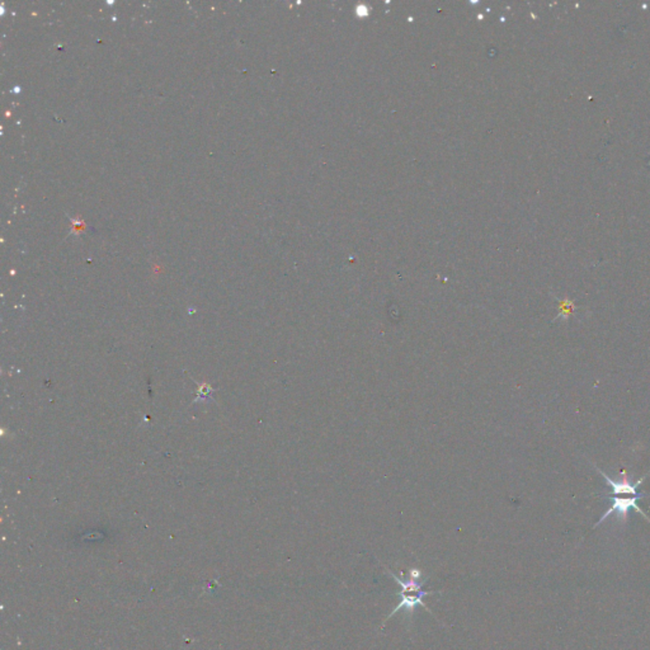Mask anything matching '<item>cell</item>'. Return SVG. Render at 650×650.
Returning a JSON list of instances; mask_svg holds the SVG:
<instances>
[{
    "mask_svg": "<svg viewBox=\"0 0 650 650\" xmlns=\"http://www.w3.org/2000/svg\"><path fill=\"white\" fill-rule=\"evenodd\" d=\"M644 496H645L644 494H640V496H629V498H618V496H615V498H614V503H612V505H611V508H609V510H607V512L605 513V514L602 516L601 520L598 521V522L596 523V526H594V527H597L598 525H601L602 522L606 520V518L609 517V514H612V513L615 512H618V517H620L621 520L626 521V518H627V512H629V510H630V508H634V510H636L638 512L640 513V514H642V516H644L647 520L650 521L649 518L647 517V514L642 512V508H640V507L638 505V503H636L639 499H642V498H644Z\"/></svg>",
    "mask_w": 650,
    "mask_h": 650,
    "instance_id": "7a4b0ae2",
    "label": "cell"
},
{
    "mask_svg": "<svg viewBox=\"0 0 650 650\" xmlns=\"http://www.w3.org/2000/svg\"><path fill=\"white\" fill-rule=\"evenodd\" d=\"M390 576L400 585V592L398 594L399 597H400V602H399V605L395 607V609L391 612L389 618L394 616L401 609H406L409 614L415 612L418 606H422L424 609L430 611L427 609V606L424 605L423 598L426 596H432L436 592H430V591L423 589L424 580H421V572L418 569H409L408 576H404L401 573V577H399L395 573H391V572Z\"/></svg>",
    "mask_w": 650,
    "mask_h": 650,
    "instance_id": "6da1fadb",
    "label": "cell"
},
{
    "mask_svg": "<svg viewBox=\"0 0 650 650\" xmlns=\"http://www.w3.org/2000/svg\"><path fill=\"white\" fill-rule=\"evenodd\" d=\"M596 469H597V468H596ZM597 470H598V472L601 474L602 476L606 479L609 487L612 488L614 494H616V496H618V494H620V496H621V494H629V496H639L636 489L642 484L644 478H642L639 481H636L635 484H631V483L627 480V475H626L625 472H621V476H622L621 479L618 480V481H615V480L611 479L609 475H606L605 472H601L600 469H597Z\"/></svg>",
    "mask_w": 650,
    "mask_h": 650,
    "instance_id": "3957f363",
    "label": "cell"
}]
</instances>
